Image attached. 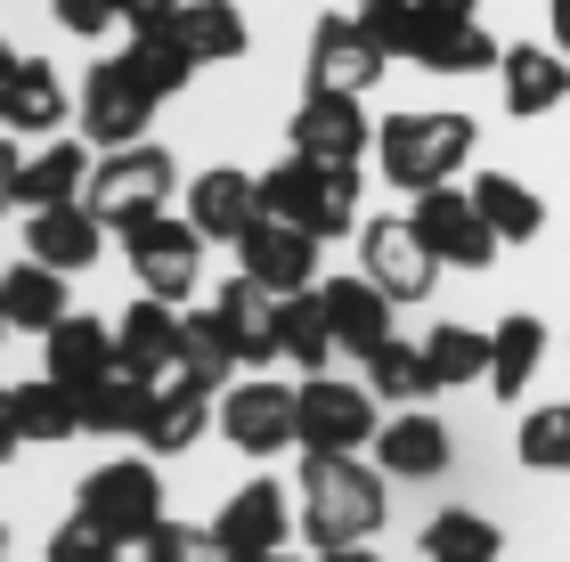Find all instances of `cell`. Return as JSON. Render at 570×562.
Masks as SVG:
<instances>
[{"instance_id": "836d02e7", "label": "cell", "mask_w": 570, "mask_h": 562, "mask_svg": "<svg viewBox=\"0 0 570 562\" xmlns=\"http://www.w3.org/2000/svg\"><path fill=\"white\" fill-rule=\"evenodd\" d=\"M82 188H90L82 139H58V147H41V156L24 164V204H33V213H49V204H73Z\"/></svg>"}, {"instance_id": "7402d4cb", "label": "cell", "mask_w": 570, "mask_h": 562, "mask_svg": "<svg viewBox=\"0 0 570 562\" xmlns=\"http://www.w3.org/2000/svg\"><path fill=\"white\" fill-rule=\"evenodd\" d=\"M375 456H383V473H400V481H432V473H449V424L424 416V407H400V416L375 432Z\"/></svg>"}, {"instance_id": "b9f144b4", "label": "cell", "mask_w": 570, "mask_h": 562, "mask_svg": "<svg viewBox=\"0 0 570 562\" xmlns=\"http://www.w3.org/2000/svg\"><path fill=\"white\" fill-rule=\"evenodd\" d=\"M49 562H122V539H107L98 522H82L73 514L58 539H49Z\"/></svg>"}, {"instance_id": "d4e9b609", "label": "cell", "mask_w": 570, "mask_h": 562, "mask_svg": "<svg viewBox=\"0 0 570 562\" xmlns=\"http://www.w3.org/2000/svg\"><path fill=\"white\" fill-rule=\"evenodd\" d=\"M0 122L9 131H58L66 122V82L49 58H17L9 82H0Z\"/></svg>"}, {"instance_id": "ba28073f", "label": "cell", "mask_w": 570, "mask_h": 562, "mask_svg": "<svg viewBox=\"0 0 570 562\" xmlns=\"http://www.w3.org/2000/svg\"><path fill=\"white\" fill-rule=\"evenodd\" d=\"M122 262H131L139 294H155V302H188V294H196L204 237H196L188 220L155 213V220H139V228H122Z\"/></svg>"}, {"instance_id": "60d3db41", "label": "cell", "mask_w": 570, "mask_h": 562, "mask_svg": "<svg viewBox=\"0 0 570 562\" xmlns=\"http://www.w3.org/2000/svg\"><path fill=\"white\" fill-rule=\"evenodd\" d=\"M147 562H237V554H228V546L213 539V530L164 522V530H155V539H147Z\"/></svg>"}, {"instance_id": "8d00e7d4", "label": "cell", "mask_w": 570, "mask_h": 562, "mask_svg": "<svg viewBox=\"0 0 570 562\" xmlns=\"http://www.w3.org/2000/svg\"><path fill=\"white\" fill-rule=\"evenodd\" d=\"M367 392H375V400H400V407H416L424 392H440V383H432V367H424V351L392 335V343H383L375 359H367Z\"/></svg>"}, {"instance_id": "e575fe53", "label": "cell", "mask_w": 570, "mask_h": 562, "mask_svg": "<svg viewBox=\"0 0 570 562\" xmlns=\"http://www.w3.org/2000/svg\"><path fill=\"white\" fill-rule=\"evenodd\" d=\"M424 367H432L440 392L481 383L489 375V326H432V335H424Z\"/></svg>"}, {"instance_id": "5bb4252c", "label": "cell", "mask_w": 570, "mask_h": 562, "mask_svg": "<svg viewBox=\"0 0 570 562\" xmlns=\"http://www.w3.org/2000/svg\"><path fill=\"white\" fill-rule=\"evenodd\" d=\"M220 432H228V448H245V456H285L294 448V392H285L277 375L228 383L220 392Z\"/></svg>"}, {"instance_id": "ab89813d", "label": "cell", "mask_w": 570, "mask_h": 562, "mask_svg": "<svg viewBox=\"0 0 570 562\" xmlns=\"http://www.w3.org/2000/svg\"><path fill=\"white\" fill-rule=\"evenodd\" d=\"M122 58H131V66H139V82H147L155 98H171V90H188V73H196V58H188V49H179L171 33H139L131 49H122Z\"/></svg>"}, {"instance_id": "ac0fdd59", "label": "cell", "mask_w": 570, "mask_h": 562, "mask_svg": "<svg viewBox=\"0 0 570 562\" xmlns=\"http://www.w3.org/2000/svg\"><path fill=\"white\" fill-rule=\"evenodd\" d=\"M98 253H107V220L90 213L82 196L73 204H49V213H33L24 220V262H49V269H90Z\"/></svg>"}, {"instance_id": "bcb514c9", "label": "cell", "mask_w": 570, "mask_h": 562, "mask_svg": "<svg viewBox=\"0 0 570 562\" xmlns=\"http://www.w3.org/2000/svg\"><path fill=\"white\" fill-rule=\"evenodd\" d=\"M17 448H24V432H17V416H9V392H0V465H9Z\"/></svg>"}, {"instance_id": "e0dca14e", "label": "cell", "mask_w": 570, "mask_h": 562, "mask_svg": "<svg viewBox=\"0 0 570 562\" xmlns=\"http://www.w3.org/2000/svg\"><path fill=\"white\" fill-rule=\"evenodd\" d=\"M253 220H262V180H253V171H228V164L196 171V188H188V228H196L204 245H245Z\"/></svg>"}, {"instance_id": "cb8c5ba5", "label": "cell", "mask_w": 570, "mask_h": 562, "mask_svg": "<svg viewBox=\"0 0 570 562\" xmlns=\"http://www.w3.org/2000/svg\"><path fill=\"white\" fill-rule=\"evenodd\" d=\"M49 383H66V392H82V383H98V375H115V326H98V318H58L49 326Z\"/></svg>"}, {"instance_id": "1f68e13d", "label": "cell", "mask_w": 570, "mask_h": 562, "mask_svg": "<svg viewBox=\"0 0 570 562\" xmlns=\"http://www.w3.org/2000/svg\"><path fill=\"white\" fill-rule=\"evenodd\" d=\"M9 416H17L24 441H73V432H82V400L41 375V383H17L9 392Z\"/></svg>"}, {"instance_id": "277c9868", "label": "cell", "mask_w": 570, "mask_h": 562, "mask_svg": "<svg viewBox=\"0 0 570 562\" xmlns=\"http://www.w3.org/2000/svg\"><path fill=\"white\" fill-rule=\"evenodd\" d=\"M375 392L367 383H334V375H302L294 383V448L302 456H358L375 448Z\"/></svg>"}, {"instance_id": "83f0119b", "label": "cell", "mask_w": 570, "mask_h": 562, "mask_svg": "<svg viewBox=\"0 0 570 562\" xmlns=\"http://www.w3.org/2000/svg\"><path fill=\"white\" fill-rule=\"evenodd\" d=\"M538 359H547V326L538 318H498L489 326V392L498 400H513V392H530V375H538Z\"/></svg>"}, {"instance_id": "d6a6232c", "label": "cell", "mask_w": 570, "mask_h": 562, "mask_svg": "<svg viewBox=\"0 0 570 562\" xmlns=\"http://www.w3.org/2000/svg\"><path fill=\"white\" fill-rule=\"evenodd\" d=\"M498 522L489 514H464V505H449V514L424 522V562H498Z\"/></svg>"}, {"instance_id": "52a82bcc", "label": "cell", "mask_w": 570, "mask_h": 562, "mask_svg": "<svg viewBox=\"0 0 570 562\" xmlns=\"http://www.w3.org/2000/svg\"><path fill=\"white\" fill-rule=\"evenodd\" d=\"M416 237L432 245V262L440 269H489L498 262V228L481 220V204L473 188H416Z\"/></svg>"}, {"instance_id": "ee69618b", "label": "cell", "mask_w": 570, "mask_h": 562, "mask_svg": "<svg viewBox=\"0 0 570 562\" xmlns=\"http://www.w3.org/2000/svg\"><path fill=\"white\" fill-rule=\"evenodd\" d=\"M179 9H188V0H122V24H131V33H164Z\"/></svg>"}, {"instance_id": "7c38bea8", "label": "cell", "mask_w": 570, "mask_h": 562, "mask_svg": "<svg viewBox=\"0 0 570 562\" xmlns=\"http://www.w3.org/2000/svg\"><path fill=\"white\" fill-rule=\"evenodd\" d=\"M147 122H155V90L139 82V66L131 58L90 66V82H82V131L98 147H139Z\"/></svg>"}, {"instance_id": "db71d44e", "label": "cell", "mask_w": 570, "mask_h": 562, "mask_svg": "<svg viewBox=\"0 0 570 562\" xmlns=\"http://www.w3.org/2000/svg\"><path fill=\"white\" fill-rule=\"evenodd\" d=\"M358 9H367V0H358Z\"/></svg>"}, {"instance_id": "30bf717a", "label": "cell", "mask_w": 570, "mask_h": 562, "mask_svg": "<svg viewBox=\"0 0 570 562\" xmlns=\"http://www.w3.org/2000/svg\"><path fill=\"white\" fill-rule=\"evenodd\" d=\"M383 66H392V49L367 33V17H351V9L318 17V33H309V90H358L367 98L383 82Z\"/></svg>"}, {"instance_id": "4316f807", "label": "cell", "mask_w": 570, "mask_h": 562, "mask_svg": "<svg viewBox=\"0 0 570 562\" xmlns=\"http://www.w3.org/2000/svg\"><path fill=\"white\" fill-rule=\"evenodd\" d=\"M164 33L188 49L196 66H228V58H245V17H237V0H188Z\"/></svg>"}, {"instance_id": "816d5d0a", "label": "cell", "mask_w": 570, "mask_h": 562, "mask_svg": "<svg viewBox=\"0 0 570 562\" xmlns=\"http://www.w3.org/2000/svg\"><path fill=\"white\" fill-rule=\"evenodd\" d=\"M262 562H294V554H262Z\"/></svg>"}, {"instance_id": "4dcf8cb0", "label": "cell", "mask_w": 570, "mask_h": 562, "mask_svg": "<svg viewBox=\"0 0 570 562\" xmlns=\"http://www.w3.org/2000/svg\"><path fill=\"white\" fill-rule=\"evenodd\" d=\"M277 343H285V359H294L302 375H326V359H334V326H326V294H318V286H309V294H285Z\"/></svg>"}, {"instance_id": "6da1fadb", "label": "cell", "mask_w": 570, "mask_h": 562, "mask_svg": "<svg viewBox=\"0 0 570 562\" xmlns=\"http://www.w3.org/2000/svg\"><path fill=\"white\" fill-rule=\"evenodd\" d=\"M383 530V473H367L358 456H302V539L334 546H367Z\"/></svg>"}, {"instance_id": "f6af8a7d", "label": "cell", "mask_w": 570, "mask_h": 562, "mask_svg": "<svg viewBox=\"0 0 570 562\" xmlns=\"http://www.w3.org/2000/svg\"><path fill=\"white\" fill-rule=\"evenodd\" d=\"M17 204H24V156L0 139V213H17Z\"/></svg>"}, {"instance_id": "d6986e66", "label": "cell", "mask_w": 570, "mask_h": 562, "mask_svg": "<svg viewBox=\"0 0 570 562\" xmlns=\"http://www.w3.org/2000/svg\"><path fill=\"white\" fill-rule=\"evenodd\" d=\"M277 310L285 302L269 294V286H253V277L237 269L228 286L213 294V318H220V335L237 343V359L245 367H269V359H285V343H277Z\"/></svg>"}, {"instance_id": "9a60e30c", "label": "cell", "mask_w": 570, "mask_h": 562, "mask_svg": "<svg viewBox=\"0 0 570 562\" xmlns=\"http://www.w3.org/2000/svg\"><path fill=\"white\" fill-rule=\"evenodd\" d=\"M237 262H245V277H253V286H269L277 302L318 286V237H309V228H294V220H269V213L245 228Z\"/></svg>"}, {"instance_id": "f35d334b", "label": "cell", "mask_w": 570, "mask_h": 562, "mask_svg": "<svg viewBox=\"0 0 570 562\" xmlns=\"http://www.w3.org/2000/svg\"><path fill=\"white\" fill-rule=\"evenodd\" d=\"M522 465L530 473H570V400L522 416Z\"/></svg>"}, {"instance_id": "f1b7e54d", "label": "cell", "mask_w": 570, "mask_h": 562, "mask_svg": "<svg viewBox=\"0 0 570 562\" xmlns=\"http://www.w3.org/2000/svg\"><path fill=\"white\" fill-rule=\"evenodd\" d=\"M416 66H432V73H498L505 49L481 33V17H464V24H424L416 33Z\"/></svg>"}, {"instance_id": "681fc988", "label": "cell", "mask_w": 570, "mask_h": 562, "mask_svg": "<svg viewBox=\"0 0 570 562\" xmlns=\"http://www.w3.org/2000/svg\"><path fill=\"white\" fill-rule=\"evenodd\" d=\"M9 66H17V49H9V41H0V82H9Z\"/></svg>"}, {"instance_id": "c3c4849f", "label": "cell", "mask_w": 570, "mask_h": 562, "mask_svg": "<svg viewBox=\"0 0 570 562\" xmlns=\"http://www.w3.org/2000/svg\"><path fill=\"white\" fill-rule=\"evenodd\" d=\"M318 562H383L375 546H334V554H318Z\"/></svg>"}, {"instance_id": "8992f818", "label": "cell", "mask_w": 570, "mask_h": 562, "mask_svg": "<svg viewBox=\"0 0 570 562\" xmlns=\"http://www.w3.org/2000/svg\"><path fill=\"white\" fill-rule=\"evenodd\" d=\"M73 514L98 522L122 546H147L155 530H164V481H155V465H139V456H115V465H98L82 490H73Z\"/></svg>"}, {"instance_id": "ffe728a7", "label": "cell", "mask_w": 570, "mask_h": 562, "mask_svg": "<svg viewBox=\"0 0 570 562\" xmlns=\"http://www.w3.org/2000/svg\"><path fill=\"white\" fill-rule=\"evenodd\" d=\"M213 539L237 554V562L285 554V490H277V481H245V490L213 514Z\"/></svg>"}, {"instance_id": "7a4b0ae2", "label": "cell", "mask_w": 570, "mask_h": 562, "mask_svg": "<svg viewBox=\"0 0 570 562\" xmlns=\"http://www.w3.org/2000/svg\"><path fill=\"white\" fill-rule=\"evenodd\" d=\"M473 131L481 122L473 115H449V107H432V115H392V122H375V156H383V180L392 188H449L464 156H473Z\"/></svg>"}, {"instance_id": "484cf974", "label": "cell", "mask_w": 570, "mask_h": 562, "mask_svg": "<svg viewBox=\"0 0 570 562\" xmlns=\"http://www.w3.org/2000/svg\"><path fill=\"white\" fill-rule=\"evenodd\" d=\"M0 318L24 326V335H49L66 310V269H49V262H17L9 277H0Z\"/></svg>"}, {"instance_id": "d590c367", "label": "cell", "mask_w": 570, "mask_h": 562, "mask_svg": "<svg viewBox=\"0 0 570 562\" xmlns=\"http://www.w3.org/2000/svg\"><path fill=\"white\" fill-rule=\"evenodd\" d=\"M82 432H139V407H147V383L139 375H98V383H82Z\"/></svg>"}, {"instance_id": "9c48e42d", "label": "cell", "mask_w": 570, "mask_h": 562, "mask_svg": "<svg viewBox=\"0 0 570 562\" xmlns=\"http://www.w3.org/2000/svg\"><path fill=\"white\" fill-rule=\"evenodd\" d=\"M358 277H367L375 294H392V302H424L440 286V262L416 237V220H367L358 228Z\"/></svg>"}, {"instance_id": "4fadbf2b", "label": "cell", "mask_w": 570, "mask_h": 562, "mask_svg": "<svg viewBox=\"0 0 570 562\" xmlns=\"http://www.w3.org/2000/svg\"><path fill=\"white\" fill-rule=\"evenodd\" d=\"M179 351H188V318H179V302L139 294L131 310L115 318V367H122V375L164 383V375H179Z\"/></svg>"}, {"instance_id": "8fae6325", "label": "cell", "mask_w": 570, "mask_h": 562, "mask_svg": "<svg viewBox=\"0 0 570 562\" xmlns=\"http://www.w3.org/2000/svg\"><path fill=\"white\" fill-rule=\"evenodd\" d=\"M285 131H294V156H309V164H358L375 147V122L358 107V90H302Z\"/></svg>"}, {"instance_id": "7bdbcfd3", "label": "cell", "mask_w": 570, "mask_h": 562, "mask_svg": "<svg viewBox=\"0 0 570 562\" xmlns=\"http://www.w3.org/2000/svg\"><path fill=\"white\" fill-rule=\"evenodd\" d=\"M115 17H122V0H58V24H66V33H107Z\"/></svg>"}, {"instance_id": "f5cc1de1", "label": "cell", "mask_w": 570, "mask_h": 562, "mask_svg": "<svg viewBox=\"0 0 570 562\" xmlns=\"http://www.w3.org/2000/svg\"><path fill=\"white\" fill-rule=\"evenodd\" d=\"M0 335H9V318H0Z\"/></svg>"}, {"instance_id": "3957f363", "label": "cell", "mask_w": 570, "mask_h": 562, "mask_svg": "<svg viewBox=\"0 0 570 562\" xmlns=\"http://www.w3.org/2000/svg\"><path fill=\"white\" fill-rule=\"evenodd\" d=\"M262 213L269 220H294L309 237H351V213H358V164H309V156H277L262 171Z\"/></svg>"}, {"instance_id": "5b68a950", "label": "cell", "mask_w": 570, "mask_h": 562, "mask_svg": "<svg viewBox=\"0 0 570 562\" xmlns=\"http://www.w3.org/2000/svg\"><path fill=\"white\" fill-rule=\"evenodd\" d=\"M171 196H179V164L164 156V147H147V139L139 147H107V164H98L90 188H82V204L115 228V237L139 228V220H155Z\"/></svg>"}, {"instance_id": "f546056e", "label": "cell", "mask_w": 570, "mask_h": 562, "mask_svg": "<svg viewBox=\"0 0 570 562\" xmlns=\"http://www.w3.org/2000/svg\"><path fill=\"white\" fill-rule=\"evenodd\" d=\"M473 204H481V220L498 228V245H530L538 228H547V204L513 180V171H481V180H473Z\"/></svg>"}, {"instance_id": "44dd1931", "label": "cell", "mask_w": 570, "mask_h": 562, "mask_svg": "<svg viewBox=\"0 0 570 562\" xmlns=\"http://www.w3.org/2000/svg\"><path fill=\"white\" fill-rule=\"evenodd\" d=\"M326 326H334V351H351V359H375L383 343H392V294H375L367 277H326Z\"/></svg>"}, {"instance_id": "f907efd6", "label": "cell", "mask_w": 570, "mask_h": 562, "mask_svg": "<svg viewBox=\"0 0 570 562\" xmlns=\"http://www.w3.org/2000/svg\"><path fill=\"white\" fill-rule=\"evenodd\" d=\"M0 562H9V530H0Z\"/></svg>"}, {"instance_id": "2e32d148", "label": "cell", "mask_w": 570, "mask_h": 562, "mask_svg": "<svg viewBox=\"0 0 570 562\" xmlns=\"http://www.w3.org/2000/svg\"><path fill=\"white\" fill-rule=\"evenodd\" d=\"M204 424H213V392H204L196 375H164V383H147V407H139L131 441L147 456H179V448L204 441Z\"/></svg>"}, {"instance_id": "74e56055", "label": "cell", "mask_w": 570, "mask_h": 562, "mask_svg": "<svg viewBox=\"0 0 570 562\" xmlns=\"http://www.w3.org/2000/svg\"><path fill=\"white\" fill-rule=\"evenodd\" d=\"M245 359H237V343L220 335V318L213 310H196L188 318V351H179V375H196L204 392H228V375H237Z\"/></svg>"}, {"instance_id": "603a6c76", "label": "cell", "mask_w": 570, "mask_h": 562, "mask_svg": "<svg viewBox=\"0 0 570 562\" xmlns=\"http://www.w3.org/2000/svg\"><path fill=\"white\" fill-rule=\"evenodd\" d=\"M498 82H505V107L513 115H554L570 98V58L547 49V41H522V49H505Z\"/></svg>"}, {"instance_id": "7dc6e473", "label": "cell", "mask_w": 570, "mask_h": 562, "mask_svg": "<svg viewBox=\"0 0 570 562\" xmlns=\"http://www.w3.org/2000/svg\"><path fill=\"white\" fill-rule=\"evenodd\" d=\"M547 33H554V49L570 58V0H547Z\"/></svg>"}]
</instances>
